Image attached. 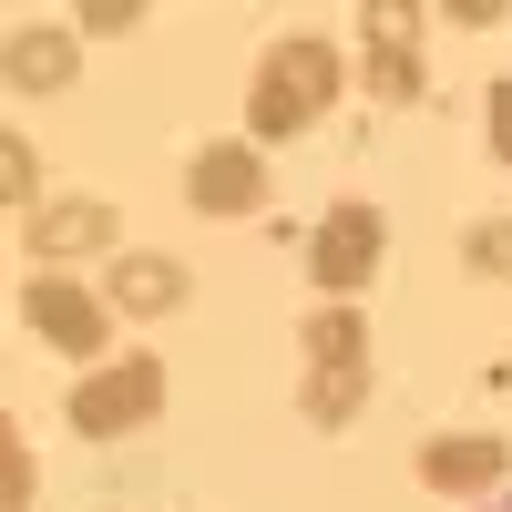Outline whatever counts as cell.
<instances>
[{"label":"cell","instance_id":"cell-3","mask_svg":"<svg viewBox=\"0 0 512 512\" xmlns=\"http://www.w3.org/2000/svg\"><path fill=\"white\" fill-rule=\"evenodd\" d=\"M308 277L328 297H359L379 277V216H369V205H328V216L308 226Z\"/></svg>","mask_w":512,"mask_h":512},{"label":"cell","instance_id":"cell-12","mask_svg":"<svg viewBox=\"0 0 512 512\" xmlns=\"http://www.w3.org/2000/svg\"><path fill=\"white\" fill-rule=\"evenodd\" d=\"M369 93L379 103H420V62L410 52H369Z\"/></svg>","mask_w":512,"mask_h":512},{"label":"cell","instance_id":"cell-14","mask_svg":"<svg viewBox=\"0 0 512 512\" xmlns=\"http://www.w3.org/2000/svg\"><path fill=\"white\" fill-rule=\"evenodd\" d=\"M0 195H11V205H31V195H41V164H31V144H21V134L0 144Z\"/></svg>","mask_w":512,"mask_h":512},{"label":"cell","instance_id":"cell-17","mask_svg":"<svg viewBox=\"0 0 512 512\" xmlns=\"http://www.w3.org/2000/svg\"><path fill=\"white\" fill-rule=\"evenodd\" d=\"M492 512H512V492H502V502H492Z\"/></svg>","mask_w":512,"mask_h":512},{"label":"cell","instance_id":"cell-7","mask_svg":"<svg viewBox=\"0 0 512 512\" xmlns=\"http://www.w3.org/2000/svg\"><path fill=\"white\" fill-rule=\"evenodd\" d=\"M82 246H113V205L103 195H72V205H41L31 216V256L41 267H62V256H82Z\"/></svg>","mask_w":512,"mask_h":512},{"label":"cell","instance_id":"cell-5","mask_svg":"<svg viewBox=\"0 0 512 512\" xmlns=\"http://www.w3.org/2000/svg\"><path fill=\"white\" fill-rule=\"evenodd\" d=\"M185 195L205 205V216H256V205H267V164H256L246 144H205L195 175H185Z\"/></svg>","mask_w":512,"mask_h":512},{"label":"cell","instance_id":"cell-18","mask_svg":"<svg viewBox=\"0 0 512 512\" xmlns=\"http://www.w3.org/2000/svg\"><path fill=\"white\" fill-rule=\"evenodd\" d=\"M502 379H512V359H502Z\"/></svg>","mask_w":512,"mask_h":512},{"label":"cell","instance_id":"cell-10","mask_svg":"<svg viewBox=\"0 0 512 512\" xmlns=\"http://www.w3.org/2000/svg\"><path fill=\"white\" fill-rule=\"evenodd\" d=\"M297 349H308L318 369H369V328H359V308H318L308 328H297Z\"/></svg>","mask_w":512,"mask_h":512},{"label":"cell","instance_id":"cell-1","mask_svg":"<svg viewBox=\"0 0 512 512\" xmlns=\"http://www.w3.org/2000/svg\"><path fill=\"white\" fill-rule=\"evenodd\" d=\"M338 41H318V31H297V41H277L267 62H256V82H246V123L267 144H287V134H308V123L338 103Z\"/></svg>","mask_w":512,"mask_h":512},{"label":"cell","instance_id":"cell-13","mask_svg":"<svg viewBox=\"0 0 512 512\" xmlns=\"http://www.w3.org/2000/svg\"><path fill=\"white\" fill-rule=\"evenodd\" d=\"M461 256H472L482 277H512V216H492V226H472V236H461Z\"/></svg>","mask_w":512,"mask_h":512},{"label":"cell","instance_id":"cell-2","mask_svg":"<svg viewBox=\"0 0 512 512\" xmlns=\"http://www.w3.org/2000/svg\"><path fill=\"white\" fill-rule=\"evenodd\" d=\"M164 410V359H113L93 379H72V431L82 441H113V431H154Z\"/></svg>","mask_w":512,"mask_h":512},{"label":"cell","instance_id":"cell-11","mask_svg":"<svg viewBox=\"0 0 512 512\" xmlns=\"http://www.w3.org/2000/svg\"><path fill=\"white\" fill-rule=\"evenodd\" d=\"M359 400H369V369H318V379H308V400H297V410H308L318 431H338V420H359Z\"/></svg>","mask_w":512,"mask_h":512},{"label":"cell","instance_id":"cell-9","mask_svg":"<svg viewBox=\"0 0 512 512\" xmlns=\"http://www.w3.org/2000/svg\"><path fill=\"white\" fill-rule=\"evenodd\" d=\"M72 72H82L72 31H11V93H62Z\"/></svg>","mask_w":512,"mask_h":512},{"label":"cell","instance_id":"cell-16","mask_svg":"<svg viewBox=\"0 0 512 512\" xmlns=\"http://www.w3.org/2000/svg\"><path fill=\"white\" fill-rule=\"evenodd\" d=\"M492 154L512 164V82H492Z\"/></svg>","mask_w":512,"mask_h":512},{"label":"cell","instance_id":"cell-4","mask_svg":"<svg viewBox=\"0 0 512 512\" xmlns=\"http://www.w3.org/2000/svg\"><path fill=\"white\" fill-rule=\"evenodd\" d=\"M21 318L52 338V349H72V359H93V349H103V297H93V287H72L62 267H41V277L21 287Z\"/></svg>","mask_w":512,"mask_h":512},{"label":"cell","instance_id":"cell-8","mask_svg":"<svg viewBox=\"0 0 512 512\" xmlns=\"http://www.w3.org/2000/svg\"><path fill=\"white\" fill-rule=\"evenodd\" d=\"M113 308L175 318V308H185V267H175V256H123V267H113Z\"/></svg>","mask_w":512,"mask_h":512},{"label":"cell","instance_id":"cell-15","mask_svg":"<svg viewBox=\"0 0 512 512\" xmlns=\"http://www.w3.org/2000/svg\"><path fill=\"white\" fill-rule=\"evenodd\" d=\"M410 31H420L410 0H379V11H369V41H379V52H410Z\"/></svg>","mask_w":512,"mask_h":512},{"label":"cell","instance_id":"cell-6","mask_svg":"<svg viewBox=\"0 0 512 512\" xmlns=\"http://www.w3.org/2000/svg\"><path fill=\"white\" fill-rule=\"evenodd\" d=\"M512 472V451L492 441V431H461V441H431V451H420V482H431V492H492Z\"/></svg>","mask_w":512,"mask_h":512}]
</instances>
